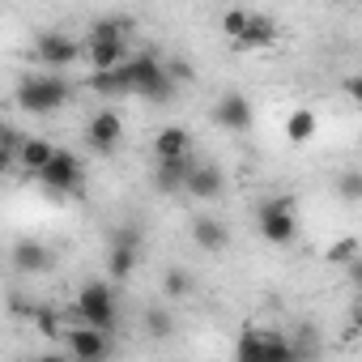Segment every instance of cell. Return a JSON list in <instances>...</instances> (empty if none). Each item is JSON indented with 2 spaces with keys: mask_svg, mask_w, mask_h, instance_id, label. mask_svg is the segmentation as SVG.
<instances>
[{
  "mask_svg": "<svg viewBox=\"0 0 362 362\" xmlns=\"http://www.w3.org/2000/svg\"><path fill=\"white\" fill-rule=\"evenodd\" d=\"M13 98H18V107H22L26 115H56L60 107H69L73 86H69L60 73H26V77L18 81Z\"/></svg>",
  "mask_w": 362,
  "mask_h": 362,
  "instance_id": "cell-1",
  "label": "cell"
},
{
  "mask_svg": "<svg viewBox=\"0 0 362 362\" xmlns=\"http://www.w3.org/2000/svg\"><path fill=\"white\" fill-rule=\"evenodd\" d=\"M235 362H298L290 332L277 328H243L235 341Z\"/></svg>",
  "mask_w": 362,
  "mask_h": 362,
  "instance_id": "cell-2",
  "label": "cell"
},
{
  "mask_svg": "<svg viewBox=\"0 0 362 362\" xmlns=\"http://www.w3.org/2000/svg\"><path fill=\"white\" fill-rule=\"evenodd\" d=\"M256 226L260 239L273 247H290L298 239V214H294V197H269L256 205Z\"/></svg>",
  "mask_w": 362,
  "mask_h": 362,
  "instance_id": "cell-3",
  "label": "cell"
},
{
  "mask_svg": "<svg viewBox=\"0 0 362 362\" xmlns=\"http://www.w3.org/2000/svg\"><path fill=\"white\" fill-rule=\"evenodd\" d=\"M69 311L77 315V324L98 328V332H111L115 328V290H111V281H86L77 290V298H73Z\"/></svg>",
  "mask_w": 362,
  "mask_h": 362,
  "instance_id": "cell-4",
  "label": "cell"
},
{
  "mask_svg": "<svg viewBox=\"0 0 362 362\" xmlns=\"http://www.w3.org/2000/svg\"><path fill=\"white\" fill-rule=\"evenodd\" d=\"M124 77H128V90H132L136 98L166 103V98L175 94V86L166 81L162 60H158L153 52H136V56H128V60H124Z\"/></svg>",
  "mask_w": 362,
  "mask_h": 362,
  "instance_id": "cell-5",
  "label": "cell"
},
{
  "mask_svg": "<svg viewBox=\"0 0 362 362\" xmlns=\"http://www.w3.org/2000/svg\"><path fill=\"white\" fill-rule=\"evenodd\" d=\"M39 179H43V188H47L52 197H69V192H81V184H86V166H81V158H77L73 149H56Z\"/></svg>",
  "mask_w": 362,
  "mask_h": 362,
  "instance_id": "cell-6",
  "label": "cell"
},
{
  "mask_svg": "<svg viewBox=\"0 0 362 362\" xmlns=\"http://www.w3.org/2000/svg\"><path fill=\"white\" fill-rule=\"evenodd\" d=\"M119 141H124V115L119 111H111V107H103V111H94L90 119H86V145L94 149V153H115L119 149Z\"/></svg>",
  "mask_w": 362,
  "mask_h": 362,
  "instance_id": "cell-7",
  "label": "cell"
},
{
  "mask_svg": "<svg viewBox=\"0 0 362 362\" xmlns=\"http://www.w3.org/2000/svg\"><path fill=\"white\" fill-rule=\"evenodd\" d=\"M35 60H39L43 69H69V64L81 60V43H77L73 35L43 30V35L35 39Z\"/></svg>",
  "mask_w": 362,
  "mask_h": 362,
  "instance_id": "cell-8",
  "label": "cell"
},
{
  "mask_svg": "<svg viewBox=\"0 0 362 362\" xmlns=\"http://www.w3.org/2000/svg\"><path fill=\"white\" fill-rule=\"evenodd\" d=\"M64 345L77 362H107L111 358V332H98V328H86V324L64 328Z\"/></svg>",
  "mask_w": 362,
  "mask_h": 362,
  "instance_id": "cell-9",
  "label": "cell"
},
{
  "mask_svg": "<svg viewBox=\"0 0 362 362\" xmlns=\"http://www.w3.org/2000/svg\"><path fill=\"white\" fill-rule=\"evenodd\" d=\"M184 192L192 201H218L226 192V170L214 166V162H192V170L184 179Z\"/></svg>",
  "mask_w": 362,
  "mask_h": 362,
  "instance_id": "cell-10",
  "label": "cell"
},
{
  "mask_svg": "<svg viewBox=\"0 0 362 362\" xmlns=\"http://www.w3.org/2000/svg\"><path fill=\"white\" fill-rule=\"evenodd\" d=\"M214 124L226 132H247L252 128V103L243 94H222L214 107Z\"/></svg>",
  "mask_w": 362,
  "mask_h": 362,
  "instance_id": "cell-11",
  "label": "cell"
},
{
  "mask_svg": "<svg viewBox=\"0 0 362 362\" xmlns=\"http://www.w3.org/2000/svg\"><path fill=\"white\" fill-rule=\"evenodd\" d=\"M153 158H158V162L192 158V132H188V128H179V124L158 128V136H153Z\"/></svg>",
  "mask_w": 362,
  "mask_h": 362,
  "instance_id": "cell-12",
  "label": "cell"
},
{
  "mask_svg": "<svg viewBox=\"0 0 362 362\" xmlns=\"http://www.w3.org/2000/svg\"><path fill=\"white\" fill-rule=\"evenodd\" d=\"M9 260H13V269H18V273H47L56 256H52L39 239H18V243H13V252H9Z\"/></svg>",
  "mask_w": 362,
  "mask_h": 362,
  "instance_id": "cell-13",
  "label": "cell"
},
{
  "mask_svg": "<svg viewBox=\"0 0 362 362\" xmlns=\"http://www.w3.org/2000/svg\"><path fill=\"white\" fill-rule=\"evenodd\" d=\"M128 56H132L128 43H86V47H81V60L90 64V73H111V69H119Z\"/></svg>",
  "mask_w": 362,
  "mask_h": 362,
  "instance_id": "cell-14",
  "label": "cell"
},
{
  "mask_svg": "<svg viewBox=\"0 0 362 362\" xmlns=\"http://www.w3.org/2000/svg\"><path fill=\"white\" fill-rule=\"evenodd\" d=\"M52 153H56V145H52L47 136H26V141L18 145L13 162H18L26 175H35V179H39V175H43V166L52 162Z\"/></svg>",
  "mask_w": 362,
  "mask_h": 362,
  "instance_id": "cell-15",
  "label": "cell"
},
{
  "mask_svg": "<svg viewBox=\"0 0 362 362\" xmlns=\"http://www.w3.org/2000/svg\"><path fill=\"white\" fill-rule=\"evenodd\" d=\"M243 52H256V47H273L277 43V22L269 18V13H247V26H243V35L235 39Z\"/></svg>",
  "mask_w": 362,
  "mask_h": 362,
  "instance_id": "cell-16",
  "label": "cell"
},
{
  "mask_svg": "<svg viewBox=\"0 0 362 362\" xmlns=\"http://www.w3.org/2000/svg\"><path fill=\"white\" fill-rule=\"evenodd\" d=\"M192 243L201 247V252H226V243H230V226L222 222V218H197L192 222Z\"/></svg>",
  "mask_w": 362,
  "mask_h": 362,
  "instance_id": "cell-17",
  "label": "cell"
},
{
  "mask_svg": "<svg viewBox=\"0 0 362 362\" xmlns=\"http://www.w3.org/2000/svg\"><path fill=\"white\" fill-rule=\"evenodd\" d=\"M132 18L128 13H107V18H94L90 22V43H128L132 35Z\"/></svg>",
  "mask_w": 362,
  "mask_h": 362,
  "instance_id": "cell-18",
  "label": "cell"
},
{
  "mask_svg": "<svg viewBox=\"0 0 362 362\" xmlns=\"http://www.w3.org/2000/svg\"><path fill=\"white\" fill-rule=\"evenodd\" d=\"M188 170H192V158L158 162V166H153V188H158L162 197H170V192H184V179H188Z\"/></svg>",
  "mask_w": 362,
  "mask_h": 362,
  "instance_id": "cell-19",
  "label": "cell"
},
{
  "mask_svg": "<svg viewBox=\"0 0 362 362\" xmlns=\"http://www.w3.org/2000/svg\"><path fill=\"white\" fill-rule=\"evenodd\" d=\"M90 94L98 98H128V77H124V64L111 69V73H90Z\"/></svg>",
  "mask_w": 362,
  "mask_h": 362,
  "instance_id": "cell-20",
  "label": "cell"
},
{
  "mask_svg": "<svg viewBox=\"0 0 362 362\" xmlns=\"http://www.w3.org/2000/svg\"><path fill=\"white\" fill-rule=\"evenodd\" d=\"M315 128H320V119H315V111H307V107H294V111L286 115V136H290L294 145H307V141L315 136Z\"/></svg>",
  "mask_w": 362,
  "mask_h": 362,
  "instance_id": "cell-21",
  "label": "cell"
},
{
  "mask_svg": "<svg viewBox=\"0 0 362 362\" xmlns=\"http://www.w3.org/2000/svg\"><path fill=\"white\" fill-rule=\"evenodd\" d=\"M107 273H111V281H128V277L136 273V247L111 243V252H107Z\"/></svg>",
  "mask_w": 362,
  "mask_h": 362,
  "instance_id": "cell-22",
  "label": "cell"
},
{
  "mask_svg": "<svg viewBox=\"0 0 362 362\" xmlns=\"http://www.w3.org/2000/svg\"><path fill=\"white\" fill-rule=\"evenodd\" d=\"M145 332H149L153 341H170V337H175V315H170V307H149V311H145Z\"/></svg>",
  "mask_w": 362,
  "mask_h": 362,
  "instance_id": "cell-23",
  "label": "cell"
},
{
  "mask_svg": "<svg viewBox=\"0 0 362 362\" xmlns=\"http://www.w3.org/2000/svg\"><path fill=\"white\" fill-rule=\"evenodd\" d=\"M35 328L47 337V341H64V315L56 307H35Z\"/></svg>",
  "mask_w": 362,
  "mask_h": 362,
  "instance_id": "cell-24",
  "label": "cell"
},
{
  "mask_svg": "<svg viewBox=\"0 0 362 362\" xmlns=\"http://www.w3.org/2000/svg\"><path fill=\"white\" fill-rule=\"evenodd\" d=\"M162 290H166V298H188L192 294V273L188 269H166L162 273Z\"/></svg>",
  "mask_w": 362,
  "mask_h": 362,
  "instance_id": "cell-25",
  "label": "cell"
},
{
  "mask_svg": "<svg viewBox=\"0 0 362 362\" xmlns=\"http://www.w3.org/2000/svg\"><path fill=\"white\" fill-rule=\"evenodd\" d=\"M358 252H362V243H358L354 235H345V239H337V243L328 247V264L349 269V264H358Z\"/></svg>",
  "mask_w": 362,
  "mask_h": 362,
  "instance_id": "cell-26",
  "label": "cell"
},
{
  "mask_svg": "<svg viewBox=\"0 0 362 362\" xmlns=\"http://www.w3.org/2000/svg\"><path fill=\"white\" fill-rule=\"evenodd\" d=\"M337 192H341L345 205H358V201H362V170H345V175L337 179Z\"/></svg>",
  "mask_w": 362,
  "mask_h": 362,
  "instance_id": "cell-27",
  "label": "cell"
},
{
  "mask_svg": "<svg viewBox=\"0 0 362 362\" xmlns=\"http://www.w3.org/2000/svg\"><path fill=\"white\" fill-rule=\"evenodd\" d=\"M247 13H252V9H226V13H222V35L239 39V35H243V26H247Z\"/></svg>",
  "mask_w": 362,
  "mask_h": 362,
  "instance_id": "cell-28",
  "label": "cell"
},
{
  "mask_svg": "<svg viewBox=\"0 0 362 362\" xmlns=\"http://www.w3.org/2000/svg\"><path fill=\"white\" fill-rule=\"evenodd\" d=\"M22 141H26L22 132H13V128L0 124V149H5V153H18V145H22Z\"/></svg>",
  "mask_w": 362,
  "mask_h": 362,
  "instance_id": "cell-29",
  "label": "cell"
},
{
  "mask_svg": "<svg viewBox=\"0 0 362 362\" xmlns=\"http://www.w3.org/2000/svg\"><path fill=\"white\" fill-rule=\"evenodd\" d=\"M111 243H124V247H141V230H136V226H119Z\"/></svg>",
  "mask_w": 362,
  "mask_h": 362,
  "instance_id": "cell-30",
  "label": "cell"
},
{
  "mask_svg": "<svg viewBox=\"0 0 362 362\" xmlns=\"http://www.w3.org/2000/svg\"><path fill=\"white\" fill-rule=\"evenodd\" d=\"M9 311L22 320H35V303H26V298H9Z\"/></svg>",
  "mask_w": 362,
  "mask_h": 362,
  "instance_id": "cell-31",
  "label": "cell"
},
{
  "mask_svg": "<svg viewBox=\"0 0 362 362\" xmlns=\"http://www.w3.org/2000/svg\"><path fill=\"white\" fill-rule=\"evenodd\" d=\"M345 94H349V98H362V77H358V73L345 77Z\"/></svg>",
  "mask_w": 362,
  "mask_h": 362,
  "instance_id": "cell-32",
  "label": "cell"
},
{
  "mask_svg": "<svg viewBox=\"0 0 362 362\" xmlns=\"http://www.w3.org/2000/svg\"><path fill=\"white\" fill-rule=\"evenodd\" d=\"M13 166H18V162H13V153H5V149H0V179H5Z\"/></svg>",
  "mask_w": 362,
  "mask_h": 362,
  "instance_id": "cell-33",
  "label": "cell"
},
{
  "mask_svg": "<svg viewBox=\"0 0 362 362\" xmlns=\"http://www.w3.org/2000/svg\"><path fill=\"white\" fill-rule=\"evenodd\" d=\"M39 362H64V358H60V354H43Z\"/></svg>",
  "mask_w": 362,
  "mask_h": 362,
  "instance_id": "cell-34",
  "label": "cell"
}]
</instances>
